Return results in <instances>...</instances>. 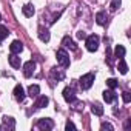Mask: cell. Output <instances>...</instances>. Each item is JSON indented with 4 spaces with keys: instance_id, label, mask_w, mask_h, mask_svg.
Returning a JSON list of instances; mask_svg holds the SVG:
<instances>
[{
    "instance_id": "cell-16",
    "label": "cell",
    "mask_w": 131,
    "mask_h": 131,
    "mask_svg": "<svg viewBox=\"0 0 131 131\" xmlns=\"http://www.w3.org/2000/svg\"><path fill=\"white\" fill-rule=\"evenodd\" d=\"M39 93H40V86L39 85H29V88H28V96L29 97H37Z\"/></svg>"
},
{
    "instance_id": "cell-21",
    "label": "cell",
    "mask_w": 131,
    "mask_h": 131,
    "mask_svg": "<svg viewBox=\"0 0 131 131\" xmlns=\"http://www.w3.org/2000/svg\"><path fill=\"white\" fill-rule=\"evenodd\" d=\"M8 34H9V31H8V28L6 26H2L0 25V43H2L6 37H8Z\"/></svg>"
},
{
    "instance_id": "cell-15",
    "label": "cell",
    "mask_w": 131,
    "mask_h": 131,
    "mask_svg": "<svg viewBox=\"0 0 131 131\" xmlns=\"http://www.w3.org/2000/svg\"><path fill=\"white\" fill-rule=\"evenodd\" d=\"M39 39L42 42H49V31L46 28H39Z\"/></svg>"
},
{
    "instance_id": "cell-1",
    "label": "cell",
    "mask_w": 131,
    "mask_h": 131,
    "mask_svg": "<svg viewBox=\"0 0 131 131\" xmlns=\"http://www.w3.org/2000/svg\"><path fill=\"white\" fill-rule=\"evenodd\" d=\"M93 83H94V74L93 73H88V74L82 76L80 80H79V85H80L82 90H90L93 86Z\"/></svg>"
},
{
    "instance_id": "cell-2",
    "label": "cell",
    "mask_w": 131,
    "mask_h": 131,
    "mask_svg": "<svg viewBox=\"0 0 131 131\" xmlns=\"http://www.w3.org/2000/svg\"><path fill=\"white\" fill-rule=\"evenodd\" d=\"M57 63L60 65V67H63V68L70 67V56H68V52L65 49H59L57 51Z\"/></svg>"
},
{
    "instance_id": "cell-6",
    "label": "cell",
    "mask_w": 131,
    "mask_h": 131,
    "mask_svg": "<svg viewBox=\"0 0 131 131\" xmlns=\"http://www.w3.org/2000/svg\"><path fill=\"white\" fill-rule=\"evenodd\" d=\"M63 99L67 100L68 103H71L73 100H76V91H74L73 86H67V88L63 90Z\"/></svg>"
},
{
    "instance_id": "cell-14",
    "label": "cell",
    "mask_w": 131,
    "mask_h": 131,
    "mask_svg": "<svg viewBox=\"0 0 131 131\" xmlns=\"http://www.w3.org/2000/svg\"><path fill=\"white\" fill-rule=\"evenodd\" d=\"M22 11H23V16H25V17H32V16H34V13H36L34 6H32L31 3H26V5L22 8Z\"/></svg>"
},
{
    "instance_id": "cell-26",
    "label": "cell",
    "mask_w": 131,
    "mask_h": 131,
    "mask_svg": "<svg viewBox=\"0 0 131 131\" xmlns=\"http://www.w3.org/2000/svg\"><path fill=\"white\" fill-rule=\"evenodd\" d=\"M52 76H54V79H57V80L63 79V74H62V73H57V68H54V70H52Z\"/></svg>"
},
{
    "instance_id": "cell-25",
    "label": "cell",
    "mask_w": 131,
    "mask_h": 131,
    "mask_svg": "<svg viewBox=\"0 0 131 131\" xmlns=\"http://www.w3.org/2000/svg\"><path fill=\"white\" fill-rule=\"evenodd\" d=\"M122 99H123L125 103H129V102H131V94H129L128 91H125V93H122Z\"/></svg>"
},
{
    "instance_id": "cell-23",
    "label": "cell",
    "mask_w": 131,
    "mask_h": 131,
    "mask_svg": "<svg viewBox=\"0 0 131 131\" xmlns=\"http://www.w3.org/2000/svg\"><path fill=\"white\" fill-rule=\"evenodd\" d=\"M120 3H122V0H113L111 5H110V9H111V11H117L119 6H120Z\"/></svg>"
},
{
    "instance_id": "cell-27",
    "label": "cell",
    "mask_w": 131,
    "mask_h": 131,
    "mask_svg": "<svg viewBox=\"0 0 131 131\" xmlns=\"http://www.w3.org/2000/svg\"><path fill=\"white\" fill-rule=\"evenodd\" d=\"M65 128L67 129H76V125L73 122H67V125H65Z\"/></svg>"
},
{
    "instance_id": "cell-19",
    "label": "cell",
    "mask_w": 131,
    "mask_h": 131,
    "mask_svg": "<svg viewBox=\"0 0 131 131\" xmlns=\"http://www.w3.org/2000/svg\"><path fill=\"white\" fill-rule=\"evenodd\" d=\"M119 71H120V74H126V73H128V65H126V62L123 60V57L119 59Z\"/></svg>"
},
{
    "instance_id": "cell-7",
    "label": "cell",
    "mask_w": 131,
    "mask_h": 131,
    "mask_svg": "<svg viewBox=\"0 0 131 131\" xmlns=\"http://www.w3.org/2000/svg\"><path fill=\"white\" fill-rule=\"evenodd\" d=\"M13 94H14V97H16L17 102H23V100H25V90H23L22 85H16Z\"/></svg>"
},
{
    "instance_id": "cell-4",
    "label": "cell",
    "mask_w": 131,
    "mask_h": 131,
    "mask_svg": "<svg viewBox=\"0 0 131 131\" xmlns=\"http://www.w3.org/2000/svg\"><path fill=\"white\" fill-rule=\"evenodd\" d=\"M34 70H36V63L32 60H28L26 63H23V76L25 77H31L34 74Z\"/></svg>"
},
{
    "instance_id": "cell-22",
    "label": "cell",
    "mask_w": 131,
    "mask_h": 131,
    "mask_svg": "<svg viewBox=\"0 0 131 131\" xmlns=\"http://www.w3.org/2000/svg\"><path fill=\"white\" fill-rule=\"evenodd\" d=\"M117 85H119V82H117L116 79H108V80H106V86H108L110 90H116Z\"/></svg>"
},
{
    "instance_id": "cell-20",
    "label": "cell",
    "mask_w": 131,
    "mask_h": 131,
    "mask_svg": "<svg viewBox=\"0 0 131 131\" xmlns=\"http://www.w3.org/2000/svg\"><path fill=\"white\" fill-rule=\"evenodd\" d=\"M125 48L122 46V45H117L116 46V49H114V57H117V59H122L123 56H125Z\"/></svg>"
},
{
    "instance_id": "cell-8",
    "label": "cell",
    "mask_w": 131,
    "mask_h": 131,
    "mask_svg": "<svg viewBox=\"0 0 131 131\" xmlns=\"http://www.w3.org/2000/svg\"><path fill=\"white\" fill-rule=\"evenodd\" d=\"M2 128L13 131V129L16 128V120H14L13 117H8V116H5V117H3V125H2Z\"/></svg>"
},
{
    "instance_id": "cell-17",
    "label": "cell",
    "mask_w": 131,
    "mask_h": 131,
    "mask_svg": "<svg viewBox=\"0 0 131 131\" xmlns=\"http://www.w3.org/2000/svg\"><path fill=\"white\" fill-rule=\"evenodd\" d=\"M96 22H97V25H105V22H106V13L105 11H99L96 14Z\"/></svg>"
},
{
    "instance_id": "cell-28",
    "label": "cell",
    "mask_w": 131,
    "mask_h": 131,
    "mask_svg": "<svg viewBox=\"0 0 131 131\" xmlns=\"http://www.w3.org/2000/svg\"><path fill=\"white\" fill-rule=\"evenodd\" d=\"M77 37H79V39H86V34H85L83 31H79V32H77Z\"/></svg>"
},
{
    "instance_id": "cell-9",
    "label": "cell",
    "mask_w": 131,
    "mask_h": 131,
    "mask_svg": "<svg viewBox=\"0 0 131 131\" xmlns=\"http://www.w3.org/2000/svg\"><path fill=\"white\" fill-rule=\"evenodd\" d=\"M22 49H23V45H22L20 40H14V42L9 45V51H11L13 54H20Z\"/></svg>"
},
{
    "instance_id": "cell-29",
    "label": "cell",
    "mask_w": 131,
    "mask_h": 131,
    "mask_svg": "<svg viewBox=\"0 0 131 131\" xmlns=\"http://www.w3.org/2000/svg\"><path fill=\"white\" fill-rule=\"evenodd\" d=\"M0 20H2V14H0Z\"/></svg>"
},
{
    "instance_id": "cell-3",
    "label": "cell",
    "mask_w": 131,
    "mask_h": 131,
    "mask_svg": "<svg viewBox=\"0 0 131 131\" xmlns=\"http://www.w3.org/2000/svg\"><path fill=\"white\" fill-rule=\"evenodd\" d=\"M99 42H100V39H99V36H96V34H91V36H88L86 37V49L88 51H96L97 48H99Z\"/></svg>"
},
{
    "instance_id": "cell-5",
    "label": "cell",
    "mask_w": 131,
    "mask_h": 131,
    "mask_svg": "<svg viewBox=\"0 0 131 131\" xmlns=\"http://www.w3.org/2000/svg\"><path fill=\"white\" fill-rule=\"evenodd\" d=\"M37 128L39 129H45V131H49L54 128V122L51 119H40L37 122Z\"/></svg>"
},
{
    "instance_id": "cell-30",
    "label": "cell",
    "mask_w": 131,
    "mask_h": 131,
    "mask_svg": "<svg viewBox=\"0 0 131 131\" xmlns=\"http://www.w3.org/2000/svg\"><path fill=\"white\" fill-rule=\"evenodd\" d=\"M0 129H2V126H0Z\"/></svg>"
},
{
    "instance_id": "cell-10",
    "label": "cell",
    "mask_w": 131,
    "mask_h": 131,
    "mask_svg": "<svg viewBox=\"0 0 131 131\" xmlns=\"http://www.w3.org/2000/svg\"><path fill=\"white\" fill-rule=\"evenodd\" d=\"M8 60H9V65L13 68H20V65H22V60H20V57H17V54H13L11 52V56L8 57Z\"/></svg>"
},
{
    "instance_id": "cell-11",
    "label": "cell",
    "mask_w": 131,
    "mask_h": 131,
    "mask_svg": "<svg viewBox=\"0 0 131 131\" xmlns=\"http://www.w3.org/2000/svg\"><path fill=\"white\" fill-rule=\"evenodd\" d=\"M62 45L65 46V48H70V49H73V51H76L77 49V45L74 43V40L71 39V37H63V40H62Z\"/></svg>"
},
{
    "instance_id": "cell-24",
    "label": "cell",
    "mask_w": 131,
    "mask_h": 131,
    "mask_svg": "<svg viewBox=\"0 0 131 131\" xmlns=\"http://www.w3.org/2000/svg\"><path fill=\"white\" fill-rule=\"evenodd\" d=\"M100 129H102V131H105V129H108V131H113L114 128H113V125H111V123H108V122H103V123L100 125Z\"/></svg>"
},
{
    "instance_id": "cell-18",
    "label": "cell",
    "mask_w": 131,
    "mask_h": 131,
    "mask_svg": "<svg viewBox=\"0 0 131 131\" xmlns=\"http://www.w3.org/2000/svg\"><path fill=\"white\" fill-rule=\"evenodd\" d=\"M91 111H93V114H96V116H102V114H103V106H102L100 103H93Z\"/></svg>"
},
{
    "instance_id": "cell-13",
    "label": "cell",
    "mask_w": 131,
    "mask_h": 131,
    "mask_svg": "<svg viewBox=\"0 0 131 131\" xmlns=\"http://www.w3.org/2000/svg\"><path fill=\"white\" fill-rule=\"evenodd\" d=\"M48 102H49V99L46 97V96H37V100H36V103H34V106L36 108H45L46 105H48Z\"/></svg>"
},
{
    "instance_id": "cell-12",
    "label": "cell",
    "mask_w": 131,
    "mask_h": 131,
    "mask_svg": "<svg viewBox=\"0 0 131 131\" xmlns=\"http://www.w3.org/2000/svg\"><path fill=\"white\" fill-rule=\"evenodd\" d=\"M116 99H117V96H116V93H114L113 90L103 91V100H105L106 103H111V102H114Z\"/></svg>"
}]
</instances>
